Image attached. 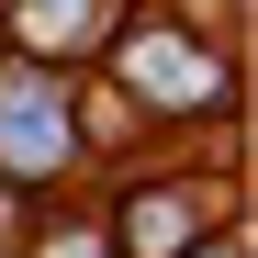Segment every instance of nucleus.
<instances>
[{
	"mask_svg": "<svg viewBox=\"0 0 258 258\" xmlns=\"http://www.w3.org/2000/svg\"><path fill=\"white\" fill-rule=\"evenodd\" d=\"M202 258H236V247H202Z\"/></svg>",
	"mask_w": 258,
	"mask_h": 258,
	"instance_id": "obj_5",
	"label": "nucleus"
},
{
	"mask_svg": "<svg viewBox=\"0 0 258 258\" xmlns=\"http://www.w3.org/2000/svg\"><path fill=\"white\" fill-rule=\"evenodd\" d=\"M56 157H68V112H56V90L34 68H12V90H0V168L12 180H45Z\"/></svg>",
	"mask_w": 258,
	"mask_h": 258,
	"instance_id": "obj_1",
	"label": "nucleus"
},
{
	"mask_svg": "<svg viewBox=\"0 0 258 258\" xmlns=\"http://www.w3.org/2000/svg\"><path fill=\"white\" fill-rule=\"evenodd\" d=\"M168 236H191V202H180V191H146V202H135V247L168 258Z\"/></svg>",
	"mask_w": 258,
	"mask_h": 258,
	"instance_id": "obj_3",
	"label": "nucleus"
},
{
	"mask_svg": "<svg viewBox=\"0 0 258 258\" xmlns=\"http://www.w3.org/2000/svg\"><path fill=\"white\" fill-rule=\"evenodd\" d=\"M56 258H101V247H90V236H56Z\"/></svg>",
	"mask_w": 258,
	"mask_h": 258,
	"instance_id": "obj_4",
	"label": "nucleus"
},
{
	"mask_svg": "<svg viewBox=\"0 0 258 258\" xmlns=\"http://www.w3.org/2000/svg\"><path fill=\"white\" fill-rule=\"evenodd\" d=\"M123 68H135V90H157V101H202V90H213V56L180 45V34H135Z\"/></svg>",
	"mask_w": 258,
	"mask_h": 258,
	"instance_id": "obj_2",
	"label": "nucleus"
}]
</instances>
